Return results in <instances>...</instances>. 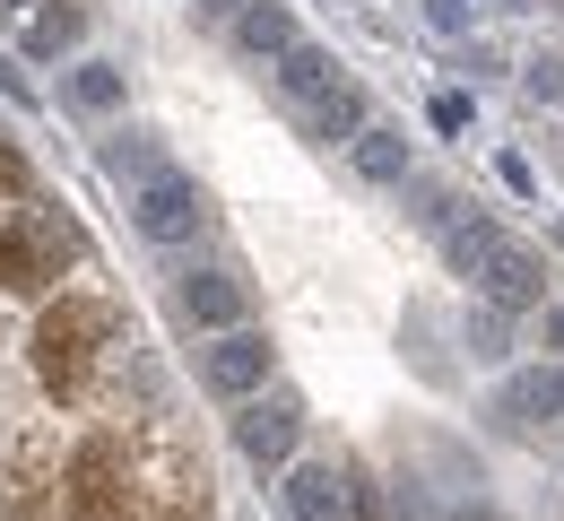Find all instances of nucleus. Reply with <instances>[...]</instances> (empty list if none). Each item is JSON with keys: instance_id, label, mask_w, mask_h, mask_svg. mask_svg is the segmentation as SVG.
Wrapping results in <instances>:
<instances>
[{"instance_id": "obj_14", "label": "nucleus", "mask_w": 564, "mask_h": 521, "mask_svg": "<svg viewBox=\"0 0 564 521\" xmlns=\"http://www.w3.org/2000/svg\"><path fill=\"white\" fill-rule=\"evenodd\" d=\"M503 426H530V417H556V373H512L503 400H495Z\"/></svg>"}, {"instance_id": "obj_13", "label": "nucleus", "mask_w": 564, "mask_h": 521, "mask_svg": "<svg viewBox=\"0 0 564 521\" xmlns=\"http://www.w3.org/2000/svg\"><path fill=\"white\" fill-rule=\"evenodd\" d=\"M78 35H87V9H78V0H53V9H35V26H26V53H35V62H62Z\"/></svg>"}, {"instance_id": "obj_6", "label": "nucleus", "mask_w": 564, "mask_h": 521, "mask_svg": "<svg viewBox=\"0 0 564 521\" xmlns=\"http://www.w3.org/2000/svg\"><path fill=\"white\" fill-rule=\"evenodd\" d=\"M279 366V348H270V330H226L217 348H200V382H209L217 400H252L261 382Z\"/></svg>"}, {"instance_id": "obj_2", "label": "nucleus", "mask_w": 564, "mask_h": 521, "mask_svg": "<svg viewBox=\"0 0 564 521\" xmlns=\"http://www.w3.org/2000/svg\"><path fill=\"white\" fill-rule=\"evenodd\" d=\"M78 252V226L44 218V209H0V287L35 296L62 279V261Z\"/></svg>"}, {"instance_id": "obj_18", "label": "nucleus", "mask_w": 564, "mask_h": 521, "mask_svg": "<svg viewBox=\"0 0 564 521\" xmlns=\"http://www.w3.org/2000/svg\"><path fill=\"white\" fill-rule=\"evenodd\" d=\"M469 357H478V366H503V357H512V322H503V313L469 304Z\"/></svg>"}, {"instance_id": "obj_3", "label": "nucleus", "mask_w": 564, "mask_h": 521, "mask_svg": "<svg viewBox=\"0 0 564 521\" xmlns=\"http://www.w3.org/2000/svg\"><path fill=\"white\" fill-rule=\"evenodd\" d=\"M62 521H140V496H131V469L113 444H87L70 460V487H62Z\"/></svg>"}, {"instance_id": "obj_25", "label": "nucleus", "mask_w": 564, "mask_h": 521, "mask_svg": "<svg viewBox=\"0 0 564 521\" xmlns=\"http://www.w3.org/2000/svg\"><path fill=\"white\" fill-rule=\"evenodd\" d=\"M0 96H9V105H35V87H26V78L9 70V62H0Z\"/></svg>"}, {"instance_id": "obj_19", "label": "nucleus", "mask_w": 564, "mask_h": 521, "mask_svg": "<svg viewBox=\"0 0 564 521\" xmlns=\"http://www.w3.org/2000/svg\"><path fill=\"white\" fill-rule=\"evenodd\" d=\"M400 192H409V218H417V226H434V235H443V226H452V209H460V200H452L443 183H425V174H409Z\"/></svg>"}, {"instance_id": "obj_27", "label": "nucleus", "mask_w": 564, "mask_h": 521, "mask_svg": "<svg viewBox=\"0 0 564 521\" xmlns=\"http://www.w3.org/2000/svg\"><path fill=\"white\" fill-rule=\"evenodd\" d=\"M556 417H564V366H556Z\"/></svg>"}, {"instance_id": "obj_5", "label": "nucleus", "mask_w": 564, "mask_h": 521, "mask_svg": "<svg viewBox=\"0 0 564 521\" xmlns=\"http://www.w3.org/2000/svg\"><path fill=\"white\" fill-rule=\"evenodd\" d=\"M200 218H209V192L192 174H148L140 192H131V226H140L148 243H192Z\"/></svg>"}, {"instance_id": "obj_10", "label": "nucleus", "mask_w": 564, "mask_h": 521, "mask_svg": "<svg viewBox=\"0 0 564 521\" xmlns=\"http://www.w3.org/2000/svg\"><path fill=\"white\" fill-rule=\"evenodd\" d=\"M270 70H279V87H286V105H295V122H304V113H313V105H330V96H339V87H348V78H339V62H330V53H322V44H295V53H279V62H270Z\"/></svg>"}, {"instance_id": "obj_23", "label": "nucleus", "mask_w": 564, "mask_h": 521, "mask_svg": "<svg viewBox=\"0 0 564 521\" xmlns=\"http://www.w3.org/2000/svg\"><path fill=\"white\" fill-rule=\"evenodd\" d=\"M192 18H200V26H235V18H243V0H192Z\"/></svg>"}, {"instance_id": "obj_9", "label": "nucleus", "mask_w": 564, "mask_h": 521, "mask_svg": "<svg viewBox=\"0 0 564 521\" xmlns=\"http://www.w3.org/2000/svg\"><path fill=\"white\" fill-rule=\"evenodd\" d=\"M174 296H183V313H192L200 330H252V287L226 279V270H192Z\"/></svg>"}, {"instance_id": "obj_20", "label": "nucleus", "mask_w": 564, "mask_h": 521, "mask_svg": "<svg viewBox=\"0 0 564 521\" xmlns=\"http://www.w3.org/2000/svg\"><path fill=\"white\" fill-rule=\"evenodd\" d=\"M530 96H539V105H556V96H564V62H556V53L530 62Z\"/></svg>"}, {"instance_id": "obj_16", "label": "nucleus", "mask_w": 564, "mask_h": 521, "mask_svg": "<svg viewBox=\"0 0 564 521\" xmlns=\"http://www.w3.org/2000/svg\"><path fill=\"white\" fill-rule=\"evenodd\" d=\"M70 105L78 113H113V105H122V70H113V62H78L70 70Z\"/></svg>"}, {"instance_id": "obj_28", "label": "nucleus", "mask_w": 564, "mask_h": 521, "mask_svg": "<svg viewBox=\"0 0 564 521\" xmlns=\"http://www.w3.org/2000/svg\"><path fill=\"white\" fill-rule=\"evenodd\" d=\"M495 9H530V0H495Z\"/></svg>"}, {"instance_id": "obj_7", "label": "nucleus", "mask_w": 564, "mask_h": 521, "mask_svg": "<svg viewBox=\"0 0 564 521\" xmlns=\"http://www.w3.org/2000/svg\"><path fill=\"white\" fill-rule=\"evenodd\" d=\"M304 444V409L295 400H243L235 409V452L252 460V469H286Z\"/></svg>"}, {"instance_id": "obj_1", "label": "nucleus", "mask_w": 564, "mask_h": 521, "mask_svg": "<svg viewBox=\"0 0 564 521\" xmlns=\"http://www.w3.org/2000/svg\"><path fill=\"white\" fill-rule=\"evenodd\" d=\"M96 339H113V304H87V296H62L44 322H35V373L53 400H78L87 373H96Z\"/></svg>"}, {"instance_id": "obj_24", "label": "nucleus", "mask_w": 564, "mask_h": 521, "mask_svg": "<svg viewBox=\"0 0 564 521\" xmlns=\"http://www.w3.org/2000/svg\"><path fill=\"white\" fill-rule=\"evenodd\" d=\"M495 174H503V183H512V192H521V200H530V192H539V174H530V165H521V156H495Z\"/></svg>"}, {"instance_id": "obj_26", "label": "nucleus", "mask_w": 564, "mask_h": 521, "mask_svg": "<svg viewBox=\"0 0 564 521\" xmlns=\"http://www.w3.org/2000/svg\"><path fill=\"white\" fill-rule=\"evenodd\" d=\"M547 348H564V313H547Z\"/></svg>"}, {"instance_id": "obj_8", "label": "nucleus", "mask_w": 564, "mask_h": 521, "mask_svg": "<svg viewBox=\"0 0 564 521\" xmlns=\"http://www.w3.org/2000/svg\"><path fill=\"white\" fill-rule=\"evenodd\" d=\"M279 504L295 521H356V487L339 478V469H322V460H295L279 487Z\"/></svg>"}, {"instance_id": "obj_22", "label": "nucleus", "mask_w": 564, "mask_h": 521, "mask_svg": "<svg viewBox=\"0 0 564 521\" xmlns=\"http://www.w3.org/2000/svg\"><path fill=\"white\" fill-rule=\"evenodd\" d=\"M425 18H434L443 35H469V18H478V9H469V0H425Z\"/></svg>"}, {"instance_id": "obj_11", "label": "nucleus", "mask_w": 564, "mask_h": 521, "mask_svg": "<svg viewBox=\"0 0 564 521\" xmlns=\"http://www.w3.org/2000/svg\"><path fill=\"white\" fill-rule=\"evenodd\" d=\"M235 44H243L252 62H279V53H295V44H304V35H295V9H286V0H243Z\"/></svg>"}, {"instance_id": "obj_17", "label": "nucleus", "mask_w": 564, "mask_h": 521, "mask_svg": "<svg viewBox=\"0 0 564 521\" xmlns=\"http://www.w3.org/2000/svg\"><path fill=\"white\" fill-rule=\"evenodd\" d=\"M304 131H313V140H356V131H365V96L339 87L330 105H313V113H304Z\"/></svg>"}, {"instance_id": "obj_4", "label": "nucleus", "mask_w": 564, "mask_h": 521, "mask_svg": "<svg viewBox=\"0 0 564 521\" xmlns=\"http://www.w3.org/2000/svg\"><path fill=\"white\" fill-rule=\"evenodd\" d=\"M469 287L487 313H530V304H547V261L530 252V243H512V235H495L487 252H478V270H469Z\"/></svg>"}, {"instance_id": "obj_12", "label": "nucleus", "mask_w": 564, "mask_h": 521, "mask_svg": "<svg viewBox=\"0 0 564 521\" xmlns=\"http://www.w3.org/2000/svg\"><path fill=\"white\" fill-rule=\"evenodd\" d=\"M348 156L365 183H409V131H391V122H365L348 140Z\"/></svg>"}, {"instance_id": "obj_21", "label": "nucleus", "mask_w": 564, "mask_h": 521, "mask_svg": "<svg viewBox=\"0 0 564 521\" xmlns=\"http://www.w3.org/2000/svg\"><path fill=\"white\" fill-rule=\"evenodd\" d=\"M425 113H434V131H469V96H460V87H443Z\"/></svg>"}, {"instance_id": "obj_15", "label": "nucleus", "mask_w": 564, "mask_h": 521, "mask_svg": "<svg viewBox=\"0 0 564 521\" xmlns=\"http://www.w3.org/2000/svg\"><path fill=\"white\" fill-rule=\"evenodd\" d=\"M105 174L131 183V192H140L148 174H165V165H156V131H113V140H105Z\"/></svg>"}]
</instances>
